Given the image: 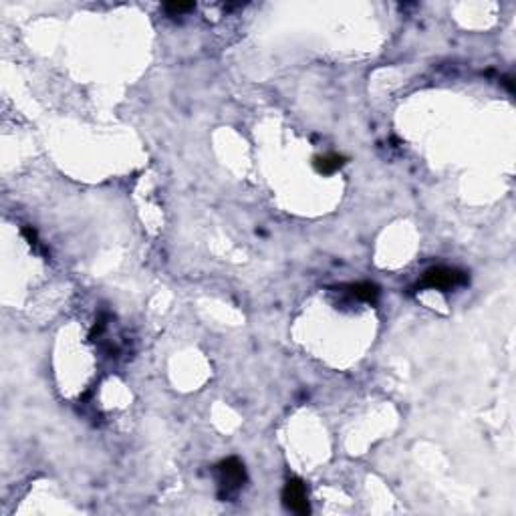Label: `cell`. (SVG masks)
<instances>
[{"mask_svg": "<svg viewBox=\"0 0 516 516\" xmlns=\"http://www.w3.org/2000/svg\"><path fill=\"white\" fill-rule=\"evenodd\" d=\"M282 504L295 513V515H311V504H309V492L306 484L301 478H289L282 488Z\"/></svg>", "mask_w": 516, "mask_h": 516, "instance_id": "obj_3", "label": "cell"}, {"mask_svg": "<svg viewBox=\"0 0 516 516\" xmlns=\"http://www.w3.org/2000/svg\"><path fill=\"white\" fill-rule=\"evenodd\" d=\"M345 164H347V157L335 152L317 155V157L313 159V168H315L317 174H321V176H333V174H337Z\"/></svg>", "mask_w": 516, "mask_h": 516, "instance_id": "obj_4", "label": "cell"}, {"mask_svg": "<svg viewBox=\"0 0 516 516\" xmlns=\"http://www.w3.org/2000/svg\"><path fill=\"white\" fill-rule=\"evenodd\" d=\"M23 236H25V238L29 240V244H31V246L38 248V236H36V230H34V228H31V226L23 228Z\"/></svg>", "mask_w": 516, "mask_h": 516, "instance_id": "obj_7", "label": "cell"}, {"mask_svg": "<svg viewBox=\"0 0 516 516\" xmlns=\"http://www.w3.org/2000/svg\"><path fill=\"white\" fill-rule=\"evenodd\" d=\"M194 2H168L166 4V10L170 14H182V12H188V10H194Z\"/></svg>", "mask_w": 516, "mask_h": 516, "instance_id": "obj_6", "label": "cell"}, {"mask_svg": "<svg viewBox=\"0 0 516 516\" xmlns=\"http://www.w3.org/2000/svg\"><path fill=\"white\" fill-rule=\"evenodd\" d=\"M345 289H347L349 297H353V299H357L361 303L375 304L377 299H379V287L375 282H367V280L365 282H353V284H347Z\"/></svg>", "mask_w": 516, "mask_h": 516, "instance_id": "obj_5", "label": "cell"}, {"mask_svg": "<svg viewBox=\"0 0 516 516\" xmlns=\"http://www.w3.org/2000/svg\"><path fill=\"white\" fill-rule=\"evenodd\" d=\"M218 472V496L220 500H232L238 496V492L243 490V486L248 480L244 462L236 456H230L226 460H222L216 466Z\"/></svg>", "mask_w": 516, "mask_h": 516, "instance_id": "obj_1", "label": "cell"}, {"mask_svg": "<svg viewBox=\"0 0 516 516\" xmlns=\"http://www.w3.org/2000/svg\"><path fill=\"white\" fill-rule=\"evenodd\" d=\"M468 282V274L454 267H431L424 273V276L418 280L416 291H440V293H450L458 287H464Z\"/></svg>", "mask_w": 516, "mask_h": 516, "instance_id": "obj_2", "label": "cell"}]
</instances>
